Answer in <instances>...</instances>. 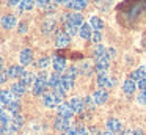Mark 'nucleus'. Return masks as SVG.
<instances>
[{
	"mask_svg": "<svg viewBox=\"0 0 146 135\" xmlns=\"http://www.w3.org/2000/svg\"><path fill=\"white\" fill-rule=\"evenodd\" d=\"M146 11V0H140V2H133V5H126L123 9V19L126 17H140L143 13Z\"/></svg>",
	"mask_w": 146,
	"mask_h": 135,
	"instance_id": "1",
	"label": "nucleus"
},
{
	"mask_svg": "<svg viewBox=\"0 0 146 135\" xmlns=\"http://www.w3.org/2000/svg\"><path fill=\"white\" fill-rule=\"evenodd\" d=\"M61 100H63V99H61V97H58L55 93H46L44 96H42V104H44L46 107H49V108H54V107L63 104Z\"/></svg>",
	"mask_w": 146,
	"mask_h": 135,
	"instance_id": "2",
	"label": "nucleus"
},
{
	"mask_svg": "<svg viewBox=\"0 0 146 135\" xmlns=\"http://www.w3.org/2000/svg\"><path fill=\"white\" fill-rule=\"evenodd\" d=\"M63 21H64V24L69 22V24H72V25H77L79 28L83 25V17L79 14V13H69V14H64Z\"/></svg>",
	"mask_w": 146,
	"mask_h": 135,
	"instance_id": "3",
	"label": "nucleus"
},
{
	"mask_svg": "<svg viewBox=\"0 0 146 135\" xmlns=\"http://www.w3.org/2000/svg\"><path fill=\"white\" fill-rule=\"evenodd\" d=\"M47 82L41 80V78H36L35 85L32 86V93L35 94V96H44L46 94V88H47Z\"/></svg>",
	"mask_w": 146,
	"mask_h": 135,
	"instance_id": "4",
	"label": "nucleus"
},
{
	"mask_svg": "<svg viewBox=\"0 0 146 135\" xmlns=\"http://www.w3.org/2000/svg\"><path fill=\"white\" fill-rule=\"evenodd\" d=\"M69 41H71V36L66 33V31H57L55 46H57L58 49H61V47H66L68 44H69Z\"/></svg>",
	"mask_w": 146,
	"mask_h": 135,
	"instance_id": "5",
	"label": "nucleus"
},
{
	"mask_svg": "<svg viewBox=\"0 0 146 135\" xmlns=\"http://www.w3.org/2000/svg\"><path fill=\"white\" fill-rule=\"evenodd\" d=\"M108 99V93L105 90H102V88H99V90H96L94 93H93V100H94L98 105H101V104H105Z\"/></svg>",
	"mask_w": 146,
	"mask_h": 135,
	"instance_id": "6",
	"label": "nucleus"
},
{
	"mask_svg": "<svg viewBox=\"0 0 146 135\" xmlns=\"http://www.w3.org/2000/svg\"><path fill=\"white\" fill-rule=\"evenodd\" d=\"M52 66H54L55 72H61V71H66V60L63 57H58L55 55L52 58Z\"/></svg>",
	"mask_w": 146,
	"mask_h": 135,
	"instance_id": "7",
	"label": "nucleus"
},
{
	"mask_svg": "<svg viewBox=\"0 0 146 135\" xmlns=\"http://www.w3.org/2000/svg\"><path fill=\"white\" fill-rule=\"evenodd\" d=\"M72 115H74V110L71 108L69 104H60V105H58V116L66 118V119H71Z\"/></svg>",
	"mask_w": 146,
	"mask_h": 135,
	"instance_id": "8",
	"label": "nucleus"
},
{
	"mask_svg": "<svg viewBox=\"0 0 146 135\" xmlns=\"http://www.w3.org/2000/svg\"><path fill=\"white\" fill-rule=\"evenodd\" d=\"M36 75L33 74V72H24L22 74V77H21V83L24 85V86H33L35 85V82H36Z\"/></svg>",
	"mask_w": 146,
	"mask_h": 135,
	"instance_id": "9",
	"label": "nucleus"
},
{
	"mask_svg": "<svg viewBox=\"0 0 146 135\" xmlns=\"http://www.w3.org/2000/svg\"><path fill=\"white\" fill-rule=\"evenodd\" d=\"M86 5H88V0H69V2L66 3L68 8L76 9V11H82V9H85Z\"/></svg>",
	"mask_w": 146,
	"mask_h": 135,
	"instance_id": "10",
	"label": "nucleus"
},
{
	"mask_svg": "<svg viewBox=\"0 0 146 135\" xmlns=\"http://www.w3.org/2000/svg\"><path fill=\"white\" fill-rule=\"evenodd\" d=\"M19 60H21V65H22V66L30 65V63H32V60H33L32 49H24L22 52L19 53Z\"/></svg>",
	"mask_w": 146,
	"mask_h": 135,
	"instance_id": "11",
	"label": "nucleus"
},
{
	"mask_svg": "<svg viewBox=\"0 0 146 135\" xmlns=\"http://www.w3.org/2000/svg\"><path fill=\"white\" fill-rule=\"evenodd\" d=\"M98 85L102 88V90H104V88H111V86H113V80H111V78L104 72V74H99V77H98Z\"/></svg>",
	"mask_w": 146,
	"mask_h": 135,
	"instance_id": "12",
	"label": "nucleus"
},
{
	"mask_svg": "<svg viewBox=\"0 0 146 135\" xmlns=\"http://www.w3.org/2000/svg\"><path fill=\"white\" fill-rule=\"evenodd\" d=\"M2 27L5 30H10V28H14L16 27V17L13 14H7L2 17Z\"/></svg>",
	"mask_w": 146,
	"mask_h": 135,
	"instance_id": "13",
	"label": "nucleus"
},
{
	"mask_svg": "<svg viewBox=\"0 0 146 135\" xmlns=\"http://www.w3.org/2000/svg\"><path fill=\"white\" fill-rule=\"evenodd\" d=\"M24 66H10V69H8V77L10 78H21L24 74Z\"/></svg>",
	"mask_w": 146,
	"mask_h": 135,
	"instance_id": "14",
	"label": "nucleus"
},
{
	"mask_svg": "<svg viewBox=\"0 0 146 135\" xmlns=\"http://www.w3.org/2000/svg\"><path fill=\"white\" fill-rule=\"evenodd\" d=\"M108 57H104V58H99V60H96V65H94V69H96V72H99V74H104L105 72V69L108 68Z\"/></svg>",
	"mask_w": 146,
	"mask_h": 135,
	"instance_id": "15",
	"label": "nucleus"
},
{
	"mask_svg": "<svg viewBox=\"0 0 146 135\" xmlns=\"http://www.w3.org/2000/svg\"><path fill=\"white\" fill-rule=\"evenodd\" d=\"M121 121L119 119H116V118H108L107 119V130H110V132H119L121 130Z\"/></svg>",
	"mask_w": 146,
	"mask_h": 135,
	"instance_id": "16",
	"label": "nucleus"
},
{
	"mask_svg": "<svg viewBox=\"0 0 146 135\" xmlns=\"http://www.w3.org/2000/svg\"><path fill=\"white\" fill-rule=\"evenodd\" d=\"M68 104H69L71 108L74 110V113H80L83 110V107H85V104H83V100L80 99V97H72Z\"/></svg>",
	"mask_w": 146,
	"mask_h": 135,
	"instance_id": "17",
	"label": "nucleus"
},
{
	"mask_svg": "<svg viewBox=\"0 0 146 135\" xmlns=\"http://www.w3.org/2000/svg\"><path fill=\"white\" fill-rule=\"evenodd\" d=\"M91 25L90 24H83L82 27L79 28V35L82 36V39H85V41H88V39H91V36H93V33H91Z\"/></svg>",
	"mask_w": 146,
	"mask_h": 135,
	"instance_id": "18",
	"label": "nucleus"
},
{
	"mask_svg": "<svg viewBox=\"0 0 146 135\" xmlns=\"http://www.w3.org/2000/svg\"><path fill=\"white\" fill-rule=\"evenodd\" d=\"M54 127L57 129V130H63L64 132L66 129H69V119L58 116V118L55 119V122H54Z\"/></svg>",
	"mask_w": 146,
	"mask_h": 135,
	"instance_id": "19",
	"label": "nucleus"
},
{
	"mask_svg": "<svg viewBox=\"0 0 146 135\" xmlns=\"http://www.w3.org/2000/svg\"><path fill=\"white\" fill-rule=\"evenodd\" d=\"M10 91L13 93V96L21 97V96H22V94L27 91V86H24V85L21 83V82H17V83H14L13 86H11V90H10Z\"/></svg>",
	"mask_w": 146,
	"mask_h": 135,
	"instance_id": "20",
	"label": "nucleus"
},
{
	"mask_svg": "<svg viewBox=\"0 0 146 135\" xmlns=\"http://www.w3.org/2000/svg\"><path fill=\"white\" fill-rule=\"evenodd\" d=\"M22 124H24V118H22V115L21 113H17V115H13V118H11V127L14 129V130H19L21 127H22Z\"/></svg>",
	"mask_w": 146,
	"mask_h": 135,
	"instance_id": "21",
	"label": "nucleus"
},
{
	"mask_svg": "<svg viewBox=\"0 0 146 135\" xmlns=\"http://www.w3.org/2000/svg\"><path fill=\"white\" fill-rule=\"evenodd\" d=\"M135 90H137V85H135V82H133L132 78L124 80V83H123V91H124V93H126V94H132Z\"/></svg>",
	"mask_w": 146,
	"mask_h": 135,
	"instance_id": "22",
	"label": "nucleus"
},
{
	"mask_svg": "<svg viewBox=\"0 0 146 135\" xmlns=\"http://www.w3.org/2000/svg\"><path fill=\"white\" fill-rule=\"evenodd\" d=\"M13 93L11 91H8V90H2V93H0V102H2V107H5V105H8V104L13 100Z\"/></svg>",
	"mask_w": 146,
	"mask_h": 135,
	"instance_id": "23",
	"label": "nucleus"
},
{
	"mask_svg": "<svg viewBox=\"0 0 146 135\" xmlns=\"http://www.w3.org/2000/svg\"><path fill=\"white\" fill-rule=\"evenodd\" d=\"M90 25H91L96 31H101L102 28H104V22H102V19H99L98 16H91V19H90Z\"/></svg>",
	"mask_w": 146,
	"mask_h": 135,
	"instance_id": "24",
	"label": "nucleus"
},
{
	"mask_svg": "<svg viewBox=\"0 0 146 135\" xmlns=\"http://www.w3.org/2000/svg\"><path fill=\"white\" fill-rule=\"evenodd\" d=\"M61 80H63V77L60 75V72H54L52 75H49V86L55 88L57 85L61 83Z\"/></svg>",
	"mask_w": 146,
	"mask_h": 135,
	"instance_id": "25",
	"label": "nucleus"
},
{
	"mask_svg": "<svg viewBox=\"0 0 146 135\" xmlns=\"http://www.w3.org/2000/svg\"><path fill=\"white\" fill-rule=\"evenodd\" d=\"M93 55H94V58L96 60H99V58H104V57H107V49H105L104 46H96L94 47V50H93Z\"/></svg>",
	"mask_w": 146,
	"mask_h": 135,
	"instance_id": "26",
	"label": "nucleus"
},
{
	"mask_svg": "<svg viewBox=\"0 0 146 135\" xmlns=\"http://www.w3.org/2000/svg\"><path fill=\"white\" fill-rule=\"evenodd\" d=\"M33 0H22L19 5V8H17V13H24V11H30V9H33Z\"/></svg>",
	"mask_w": 146,
	"mask_h": 135,
	"instance_id": "27",
	"label": "nucleus"
},
{
	"mask_svg": "<svg viewBox=\"0 0 146 135\" xmlns=\"http://www.w3.org/2000/svg\"><path fill=\"white\" fill-rule=\"evenodd\" d=\"M19 110H21V102L17 99H13L10 104H8V112H10V113L17 115V113H19Z\"/></svg>",
	"mask_w": 146,
	"mask_h": 135,
	"instance_id": "28",
	"label": "nucleus"
},
{
	"mask_svg": "<svg viewBox=\"0 0 146 135\" xmlns=\"http://www.w3.org/2000/svg\"><path fill=\"white\" fill-rule=\"evenodd\" d=\"M55 28V21H46L44 24H42V27H41V30H42V33H50L52 30Z\"/></svg>",
	"mask_w": 146,
	"mask_h": 135,
	"instance_id": "29",
	"label": "nucleus"
},
{
	"mask_svg": "<svg viewBox=\"0 0 146 135\" xmlns=\"http://www.w3.org/2000/svg\"><path fill=\"white\" fill-rule=\"evenodd\" d=\"M64 75H68V77H71L74 80V78L79 75V69L76 68V66H71V68H66V71H64Z\"/></svg>",
	"mask_w": 146,
	"mask_h": 135,
	"instance_id": "30",
	"label": "nucleus"
},
{
	"mask_svg": "<svg viewBox=\"0 0 146 135\" xmlns=\"http://www.w3.org/2000/svg\"><path fill=\"white\" fill-rule=\"evenodd\" d=\"M0 121H2V129H7L8 122H11V119L8 118V113L5 110H2V113H0Z\"/></svg>",
	"mask_w": 146,
	"mask_h": 135,
	"instance_id": "31",
	"label": "nucleus"
},
{
	"mask_svg": "<svg viewBox=\"0 0 146 135\" xmlns=\"http://www.w3.org/2000/svg\"><path fill=\"white\" fill-rule=\"evenodd\" d=\"M49 65H50V58H47V57H42V58H39L38 63H36V66H38L39 69H46Z\"/></svg>",
	"mask_w": 146,
	"mask_h": 135,
	"instance_id": "32",
	"label": "nucleus"
},
{
	"mask_svg": "<svg viewBox=\"0 0 146 135\" xmlns=\"http://www.w3.org/2000/svg\"><path fill=\"white\" fill-rule=\"evenodd\" d=\"M64 28H66V33L69 35V36H74V35L77 33V25H72V24H69V22H66L64 24Z\"/></svg>",
	"mask_w": 146,
	"mask_h": 135,
	"instance_id": "33",
	"label": "nucleus"
},
{
	"mask_svg": "<svg viewBox=\"0 0 146 135\" xmlns=\"http://www.w3.org/2000/svg\"><path fill=\"white\" fill-rule=\"evenodd\" d=\"M61 83H63V86L66 88V91H69L71 88L74 86V80L71 77H68V75H64L63 77V80H61Z\"/></svg>",
	"mask_w": 146,
	"mask_h": 135,
	"instance_id": "34",
	"label": "nucleus"
},
{
	"mask_svg": "<svg viewBox=\"0 0 146 135\" xmlns=\"http://www.w3.org/2000/svg\"><path fill=\"white\" fill-rule=\"evenodd\" d=\"M91 71H93V68H91V65L90 63H83L82 66H80V74H85V75H90L91 74Z\"/></svg>",
	"mask_w": 146,
	"mask_h": 135,
	"instance_id": "35",
	"label": "nucleus"
},
{
	"mask_svg": "<svg viewBox=\"0 0 146 135\" xmlns=\"http://www.w3.org/2000/svg\"><path fill=\"white\" fill-rule=\"evenodd\" d=\"M130 78H132V80L133 82H135V80H141V78H143V75H141V72H140V69H137V71H133L132 72V74H130Z\"/></svg>",
	"mask_w": 146,
	"mask_h": 135,
	"instance_id": "36",
	"label": "nucleus"
},
{
	"mask_svg": "<svg viewBox=\"0 0 146 135\" xmlns=\"http://www.w3.org/2000/svg\"><path fill=\"white\" fill-rule=\"evenodd\" d=\"M101 39H102L101 31H94V33H93V36H91V41L94 44H99V43H101Z\"/></svg>",
	"mask_w": 146,
	"mask_h": 135,
	"instance_id": "37",
	"label": "nucleus"
},
{
	"mask_svg": "<svg viewBox=\"0 0 146 135\" xmlns=\"http://www.w3.org/2000/svg\"><path fill=\"white\" fill-rule=\"evenodd\" d=\"M137 100H138V104H141V105H146V91H141V93L138 94V97H137Z\"/></svg>",
	"mask_w": 146,
	"mask_h": 135,
	"instance_id": "38",
	"label": "nucleus"
},
{
	"mask_svg": "<svg viewBox=\"0 0 146 135\" xmlns=\"http://www.w3.org/2000/svg\"><path fill=\"white\" fill-rule=\"evenodd\" d=\"M17 130H14L11 126H8L7 129H2V135H13V134H16Z\"/></svg>",
	"mask_w": 146,
	"mask_h": 135,
	"instance_id": "39",
	"label": "nucleus"
},
{
	"mask_svg": "<svg viewBox=\"0 0 146 135\" xmlns=\"http://www.w3.org/2000/svg\"><path fill=\"white\" fill-rule=\"evenodd\" d=\"M76 135H88V129H85V127H77V129H76Z\"/></svg>",
	"mask_w": 146,
	"mask_h": 135,
	"instance_id": "40",
	"label": "nucleus"
},
{
	"mask_svg": "<svg viewBox=\"0 0 146 135\" xmlns=\"http://www.w3.org/2000/svg\"><path fill=\"white\" fill-rule=\"evenodd\" d=\"M17 31H19V33H25V31H27V24H25V22H21Z\"/></svg>",
	"mask_w": 146,
	"mask_h": 135,
	"instance_id": "41",
	"label": "nucleus"
},
{
	"mask_svg": "<svg viewBox=\"0 0 146 135\" xmlns=\"http://www.w3.org/2000/svg\"><path fill=\"white\" fill-rule=\"evenodd\" d=\"M76 129H77V127H69V129H66V130L63 132V135H76Z\"/></svg>",
	"mask_w": 146,
	"mask_h": 135,
	"instance_id": "42",
	"label": "nucleus"
},
{
	"mask_svg": "<svg viewBox=\"0 0 146 135\" xmlns=\"http://www.w3.org/2000/svg\"><path fill=\"white\" fill-rule=\"evenodd\" d=\"M138 88L141 91H146V78H141V80L138 82Z\"/></svg>",
	"mask_w": 146,
	"mask_h": 135,
	"instance_id": "43",
	"label": "nucleus"
},
{
	"mask_svg": "<svg viewBox=\"0 0 146 135\" xmlns=\"http://www.w3.org/2000/svg\"><path fill=\"white\" fill-rule=\"evenodd\" d=\"M36 3H38V5H41L42 8H46V6H49V2H50V0H35Z\"/></svg>",
	"mask_w": 146,
	"mask_h": 135,
	"instance_id": "44",
	"label": "nucleus"
},
{
	"mask_svg": "<svg viewBox=\"0 0 146 135\" xmlns=\"http://www.w3.org/2000/svg\"><path fill=\"white\" fill-rule=\"evenodd\" d=\"M85 102H86L85 105L88 107V108H93V104H96L94 100H91V99H90V97H86V99H85Z\"/></svg>",
	"mask_w": 146,
	"mask_h": 135,
	"instance_id": "45",
	"label": "nucleus"
},
{
	"mask_svg": "<svg viewBox=\"0 0 146 135\" xmlns=\"http://www.w3.org/2000/svg\"><path fill=\"white\" fill-rule=\"evenodd\" d=\"M141 134H143V132H141V129H132L129 135H141Z\"/></svg>",
	"mask_w": 146,
	"mask_h": 135,
	"instance_id": "46",
	"label": "nucleus"
},
{
	"mask_svg": "<svg viewBox=\"0 0 146 135\" xmlns=\"http://www.w3.org/2000/svg\"><path fill=\"white\" fill-rule=\"evenodd\" d=\"M107 57H108V58H113V57H115V49H108L107 50Z\"/></svg>",
	"mask_w": 146,
	"mask_h": 135,
	"instance_id": "47",
	"label": "nucleus"
},
{
	"mask_svg": "<svg viewBox=\"0 0 146 135\" xmlns=\"http://www.w3.org/2000/svg\"><path fill=\"white\" fill-rule=\"evenodd\" d=\"M140 72H141L143 78H146V65H143L141 68H140Z\"/></svg>",
	"mask_w": 146,
	"mask_h": 135,
	"instance_id": "48",
	"label": "nucleus"
},
{
	"mask_svg": "<svg viewBox=\"0 0 146 135\" xmlns=\"http://www.w3.org/2000/svg\"><path fill=\"white\" fill-rule=\"evenodd\" d=\"M22 0H8V5H11V6H14V5H17V3H21Z\"/></svg>",
	"mask_w": 146,
	"mask_h": 135,
	"instance_id": "49",
	"label": "nucleus"
},
{
	"mask_svg": "<svg viewBox=\"0 0 146 135\" xmlns=\"http://www.w3.org/2000/svg\"><path fill=\"white\" fill-rule=\"evenodd\" d=\"M54 2H55V3H64V5H66L69 0H54Z\"/></svg>",
	"mask_w": 146,
	"mask_h": 135,
	"instance_id": "50",
	"label": "nucleus"
},
{
	"mask_svg": "<svg viewBox=\"0 0 146 135\" xmlns=\"http://www.w3.org/2000/svg\"><path fill=\"white\" fill-rule=\"evenodd\" d=\"M101 135H115L113 132H110V130H105V132H102Z\"/></svg>",
	"mask_w": 146,
	"mask_h": 135,
	"instance_id": "51",
	"label": "nucleus"
}]
</instances>
